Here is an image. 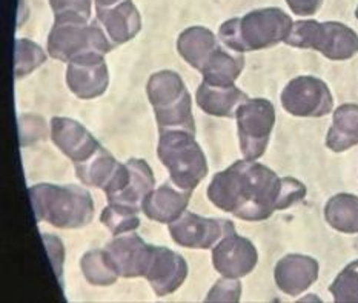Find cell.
<instances>
[{"label":"cell","mask_w":358,"mask_h":303,"mask_svg":"<svg viewBox=\"0 0 358 303\" xmlns=\"http://www.w3.org/2000/svg\"><path fill=\"white\" fill-rule=\"evenodd\" d=\"M51 139L74 165L88 160L100 148V143L87 128L68 118H54L51 120Z\"/></svg>","instance_id":"obj_15"},{"label":"cell","mask_w":358,"mask_h":303,"mask_svg":"<svg viewBox=\"0 0 358 303\" xmlns=\"http://www.w3.org/2000/svg\"><path fill=\"white\" fill-rule=\"evenodd\" d=\"M355 17L358 19V6H357V10H355Z\"/></svg>","instance_id":"obj_35"},{"label":"cell","mask_w":358,"mask_h":303,"mask_svg":"<svg viewBox=\"0 0 358 303\" xmlns=\"http://www.w3.org/2000/svg\"><path fill=\"white\" fill-rule=\"evenodd\" d=\"M291 11L297 15H313L322 8L323 0H286Z\"/></svg>","instance_id":"obj_34"},{"label":"cell","mask_w":358,"mask_h":303,"mask_svg":"<svg viewBox=\"0 0 358 303\" xmlns=\"http://www.w3.org/2000/svg\"><path fill=\"white\" fill-rule=\"evenodd\" d=\"M127 165L129 169L128 183L124 185V188L119 194H115L108 202H119V204L142 209L143 200L150 196L155 185L152 169L142 159H129Z\"/></svg>","instance_id":"obj_23"},{"label":"cell","mask_w":358,"mask_h":303,"mask_svg":"<svg viewBox=\"0 0 358 303\" xmlns=\"http://www.w3.org/2000/svg\"><path fill=\"white\" fill-rule=\"evenodd\" d=\"M219 46V38L215 37L211 29L205 27L186 28L177 41L178 54L186 64L197 71L205 68L206 62Z\"/></svg>","instance_id":"obj_20"},{"label":"cell","mask_w":358,"mask_h":303,"mask_svg":"<svg viewBox=\"0 0 358 303\" xmlns=\"http://www.w3.org/2000/svg\"><path fill=\"white\" fill-rule=\"evenodd\" d=\"M324 219L338 232L358 234V197L348 192L331 197L324 206Z\"/></svg>","instance_id":"obj_25"},{"label":"cell","mask_w":358,"mask_h":303,"mask_svg":"<svg viewBox=\"0 0 358 303\" xmlns=\"http://www.w3.org/2000/svg\"><path fill=\"white\" fill-rule=\"evenodd\" d=\"M246 100L248 96L236 85L214 87V85L201 82L196 92V102L200 110L209 115H214V118H236L238 108Z\"/></svg>","instance_id":"obj_19"},{"label":"cell","mask_w":358,"mask_h":303,"mask_svg":"<svg viewBox=\"0 0 358 303\" xmlns=\"http://www.w3.org/2000/svg\"><path fill=\"white\" fill-rule=\"evenodd\" d=\"M236 231L234 223L224 219H213L185 211L178 219L169 223V234L177 245L189 250H209L220 240Z\"/></svg>","instance_id":"obj_10"},{"label":"cell","mask_w":358,"mask_h":303,"mask_svg":"<svg viewBox=\"0 0 358 303\" xmlns=\"http://www.w3.org/2000/svg\"><path fill=\"white\" fill-rule=\"evenodd\" d=\"M100 222H102L114 236L131 232L137 230L140 225L138 208L119 204V202H110V205L103 209L102 216H100Z\"/></svg>","instance_id":"obj_27"},{"label":"cell","mask_w":358,"mask_h":303,"mask_svg":"<svg viewBox=\"0 0 358 303\" xmlns=\"http://www.w3.org/2000/svg\"><path fill=\"white\" fill-rule=\"evenodd\" d=\"M188 276V263L180 254L165 246H154L150 267L145 274L155 296L165 297L176 293Z\"/></svg>","instance_id":"obj_14"},{"label":"cell","mask_w":358,"mask_h":303,"mask_svg":"<svg viewBox=\"0 0 358 303\" xmlns=\"http://www.w3.org/2000/svg\"><path fill=\"white\" fill-rule=\"evenodd\" d=\"M286 45L314 50L329 60H349L358 52V34L340 22L299 20L294 23Z\"/></svg>","instance_id":"obj_6"},{"label":"cell","mask_w":358,"mask_h":303,"mask_svg":"<svg viewBox=\"0 0 358 303\" xmlns=\"http://www.w3.org/2000/svg\"><path fill=\"white\" fill-rule=\"evenodd\" d=\"M189 191H183L173 183H163L154 188L142 204V211L150 220L159 223H173L188 208Z\"/></svg>","instance_id":"obj_18"},{"label":"cell","mask_w":358,"mask_h":303,"mask_svg":"<svg viewBox=\"0 0 358 303\" xmlns=\"http://www.w3.org/2000/svg\"><path fill=\"white\" fill-rule=\"evenodd\" d=\"M294 22L289 14L280 8H262L234 17L223 23L219 29V38L236 52L268 50L289 36Z\"/></svg>","instance_id":"obj_3"},{"label":"cell","mask_w":358,"mask_h":303,"mask_svg":"<svg viewBox=\"0 0 358 303\" xmlns=\"http://www.w3.org/2000/svg\"><path fill=\"white\" fill-rule=\"evenodd\" d=\"M157 155L169 171L171 183L183 191L192 192L208 174L206 155L189 131H159Z\"/></svg>","instance_id":"obj_4"},{"label":"cell","mask_w":358,"mask_h":303,"mask_svg":"<svg viewBox=\"0 0 358 303\" xmlns=\"http://www.w3.org/2000/svg\"><path fill=\"white\" fill-rule=\"evenodd\" d=\"M113 48V42L99 22L91 23L83 19H56L46 50L52 59L69 62L85 52L106 54Z\"/></svg>","instance_id":"obj_7"},{"label":"cell","mask_w":358,"mask_h":303,"mask_svg":"<svg viewBox=\"0 0 358 303\" xmlns=\"http://www.w3.org/2000/svg\"><path fill=\"white\" fill-rule=\"evenodd\" d=\"M259 263V253L251 240L236 231L224 236L213 248V265L224 277L240 279L251 274Z\"/></svg>","instance_id":"obj_12"},{"label":"cell","mask_w":358,"mask_h":303,"mask_svg":"<svg viewBox=\"0 0 358 303\" xmlns=\"http://www.w3.org/2000/svg\"><path fill=\"white\" fill-rule=\"evenodd\" d=\"M28 120H29L28 115H23V118L20 119V123L29 127V131H22V133H20L22 145H29L33 142L42 141V139H45V136H46V127H45V123L41 118L37 119V123L34 127L31 125V123H33V115H31V122H28Z\"/></svg>","instance_id":"obj_33"},{"label":"cell","mask_w":358,"mask_h":303,"mask_svg":"<svg viewBox=\"0 0 358 303\" xmlns=\"http://www.w3.org/2000/svg\"><path fill=\"white\" fill-rule=\"evenodd\" d=\"M94 0H50L56 19L90 20Z\"/></svg>","instance_id":"obj_30"},{"label":"cell","mask_w":358,"mask_h":303,"mask_svg":"<svg viewBox=\"0 0 358 303\" xmlns=\"http://www.w3.org/2000/svg\"><path fill=\"white\" fill-rule=\"evenodd\" d=\"M318 271V262L310 255L287 254L277 262L274 279L280 291L297 297L317 282Z\"/></svg>","instance_id":"obj_16"},{"label":"cell","mask_w":358,"mask_h":303,"mask_svg":"<svg viewBox=\"0 0 358 303\" xmlns=\"http://www.w3.org/2000/svg\"><path fill=\"white\" fill-rule=\"evenodd\" d=\"M66 83L69 91L82 100L100 97L110 85V69L105 54L85 52L68 62Z\"/></svg>","instance_id":"obj_11"},{"label":"cell","mask_w":358,"mask_h":303,"mask_svg":"<svg viewBox=\"0 0 358 303\" xmlns=\"http://www.w3.org/2000/svg\"><path fill=\"white\" fill-rule=\"evenodd\" d=\"M80 268L85 279L94 286H110L120 277L108 258L106 250H91L83 255Z\"/></svg>","instance_id":"obj_26"},{"label":"cell","mask_w":358,"mask_h":303,"mask_svg":"<svg viewBox=\"0 0 358 303\" xmlns=\"http://www.w3.org/2000/svg\"><path fill=\"white\" fill-rule=\"evenodd\" d=\"M243 68V54L232 50L228 51L219 46L206 62L205 68L200 71L201 76H203V80L201 82L214 85V87H231L238 79Z\"/></svg>","instance_id":"obj_21"},{"label":"cell","mask_w":358,"mask_h":303,"mask_svg":"<svg viewBox=\"0 0 358 303\" xmlns=\"http://www.w3.org/2000/svg\"><path fill=\"white\" fill-rule=\"evenodd\" d=\"M105 250L120 277L136 279L145 277L154 246L148 245L142 237L131 231L115 236Z\"/></svg>","instance_id":"obj_13"},{"label":"cell","mask_w":358,"mask_h":303,"mask_svg":"<svg viewBox=\"0 0 358 303\" xmlns=\"http://www.w3.org/2000/svg\"><path fill=\"white\" fill-rule=\"evenodd\" d=\"M358 143V105L345 104L334 111L326 146L334 153H345Z\"/></svg>","instance_id":"obj_22"},{"label":"cell","mask_w":358,"mask_h":303,"mask_svg":"<svg viewBox=\"0 0 358 303\" xmlns=\"http://www.w3.org/2000/svg\"><path fill=\"white\" fill-rule=\"evenodd\" d=\"M240 151L246 160H259L268 148L275 123V108L266 99H248L237 111Z\"/></svg>","instance_id":"obj_8"},{"label":"cell","mask_w":358,"mask_h":303,"mask_svg":"<svg viewBox=\"0 0 358 303\" xmlns=\"http://www.w3.org/2000/svg\"><path fill=\"white\" fill-rule=\"evenodd\" d=\"M241 297V283L238 279L224 277L217 281L214 286L209 290L205 302H227L237 303Z\"/></svg>","instance_id":"obj_31"},{"label":"cell","mask_w":358,"mask_h":303,"mask_svg":"<svg viewBox=\"0 0 358 303\" xmlns=\"http://www.w3.org/2000/svg\"><path fill=\"white\" fill-rule=\"evenodd\" d=\"M96 14L97 22L114 46L132 41L142 28V17L132 0H123L110 8L96 10Z\"/></svg>","instance_id":"obj_17"},{"label":"cell","mask_w":358,"mask_h":303,"mask_svg":"<svg viewBox=\"0 0 358 303\" xmlns=\"http://www.w3.org/2000/svg\"><path fill=\"white\" fill-rule=\"evenodd\" d=\"M42 239L45 242V248L48 251V255L51 259V265L54 268L60 283L64 282V262H65V250L62 245V240L52 234H42Z\"/></svg>","instance_id":"obj_32"},{"label":"cell","mask_w":358,"mask_h":303,"mask_svg":"<svg viewBox=\"0 0 358 303\" xmlns=\"http://www.w3.org/2000/svg\"><path fill=\"white\" fill-rule=\"evenodd\" d=\"M159 131L183 129L196 134L192 97L182 77L169 69L154 73L146 85Z\"/></svg>","instance_id":"obj_5"},{"label":"cell","mask_w":358,"mask_h":303,"mask_svg":"<svg viewBox=\"0 0 358 303\" xmlns=\"http://www.w3.org/2000/svg\"><path fill=\"white\" fill-rule=\"evenodd\" d=\"M305 197L306 186L297 178L278 177L266 165L246 159L217 173L208 186L214 206L246 222L266 220Z\"/></svg>","instance_id":"obj_1"},{"label":"cell","mask_w":358,"mask_h":303,"mask_svg":"<svg viewBox=\"0 0 358 303\" xmlns=\"http://www.w3.org/2000/svg\"><path fill=\"white\" fill-rule=\"evenodd\" d=\"M329 291L337 303H358V259L345 267Z\"/></svg>","instance_id":"obj_29"},{"label":"cell","mask_w":358,"mask_h":303,"mask_svg":"<svg viewBox=\"0 0 358 303\" xmlns=\"http://www.w3.org/2000/svg\"><path fill=\"white\" fill-rule=\"evenodd\" d=\"M46 62V52L29 38H15L14 43V74L15 79H23L42 66Z\"/></svg>","instance_id":"obj_28"},{"label":"cell","mask_w":358,"mask_h":303,"mask_svg":"<svg viewBox=\"0 0 358 303\" xmlns=\"http://www.w3.org/2000/svg\"><path fill=\"white\" fill-rule=\"evenodd\" d=\"M282 105L295 118H324L332 113L334 99L328 85L314 76H299L282 91Z\"/></svg>","instance_id":"obj_9"},{"label":"cell","mask_w":358,"mask_h":303,"mask_svg":"<svg viewBox=\"0 0 358 303\" xmlns=\"http://www.w3.org/2000/svg\"><path fill=\"white\" fill-rule=\"evenodd\" d=\"M36 219L60 230L87 227L94 217V200L79 185L38 183L28 188Z\"/></svg>","instance_id":"obj_2"},{"label":"cell","mask_w":358,"mask_h":303,"mask_svg":"<svg viewBox=\"0 0 358 303\" xmlns=\"http://www.w3.org/2000/svg\"><path fill=\"white\" fill-rule=\"evenodd\" d=\"M122 163L114 159L111 153H108L102 145L100 148L91 155L88 160H85L79 165H74L76 174L79 181L92 188L106 190V186L111 183L115 173H117Z\"/></svg>","instance_id":"obj_24"}]
</instances>
